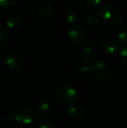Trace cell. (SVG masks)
<instances>
[{
	"label": "cell",
	"mask_w": 127,
	"mask_h": 128,
	"mask_svg": "<svg viewBox=\"0 0 127 128\" xmlns=\"http://www.w3.org/2000/svg\"><path fill=\"white\" fill-rule=\"evenodd\" d=\"M68 116L74 120H81L85 116V110L82 106L78 104L71 106L67 110Z\"/></svg>",
	"instance_id": "30bf717a"
},
{
	"label": "cell",
	"mask_w": 127,
	"mask_h": 128,
	"mask_svg": "<svg viewBox=\"0 0 127 128\" xmlns=\"http://www.w3.org/2000/svg\"><path fill=\"white\" fill-rule=\"evenodd\" d=\"M102 48L106 54L114 56L120 52L121 44L118 39L114 38H107L102 43Z\"/></svg>",
	"instance_id": "52a82bcc"
},
{
	"label": "cell",
	"mask_w": 127,
	"mask_h": 128,
	"mask_svg": "<svg viewBox=\"0 0 127 128\" xmlns=\"http://www.w3.org/2000/svg\"><path fill=\"white\" fill-rule=\"evenodd\" d=\"M55 97L58 103L64 106L71 104L77 98V90L72 84L63 82L58 86L55 92Z\"/></svg>",
	"instance_id": "7a4b0ae2"
},
{
	"label": "cell",
	"mask_w": 127,
	"mask_h": 128,
	"mask_svg": "<svg viewBox=\"0 0 127 128\" xmlns=\"http://www.w3.org/2000/svg\"><path fill=\"white\" fill-rule=\"evenodd\" d=\"M85 21L87 24L91 26H95L99 22V17L96 12H87L86 15L85 17Z\"/></svg>",
	"instance_id": "7c38bea8"
},
{
	"label": "cell",
	"mask_w": 127,
	"mask_h": 128,
	"mask_svg": "<svg viewBox=\"0 0 127 128\" xmlns=\"http://www.w3.org/2000/svg\"><path fill=\"white\" fill-rule=\"evenodd\" d=\"M67 37L71 44L76 46H79L85 41L86 33L81 26H74L68 30Z\"/></svg>",
	"instance_id": "8992f818"
},
{
	"label": "cell",
	"mask_w": 127,
	"mask_h": 128,
	"mask_svg": "<svg viewBox=\"0 0 127 128\" xmlns=\"http://www.w3.org/2000/svg\"><path fill=\"white\" fill-rule=\"evenodd\" d=\"M4 63L10 69L18 70L24 66V57L17 51H9L4 56Z\"/></svg>",
	"instance_id": "5b68a950"
},
{
	"label": "cell",
	"mask_w": 127,
	"mask_h": 128,
	"mask_svg": "<svg viewBox=\"0 0 127 128\" xmlns=\"http://www.w3.org/2000/svg\"><path fill=\"white\" fill-rule=\"evenodd\" d=\"M98 46L93 40L87 41L83 48V56L86 59H92L98 55Z\"/></svg>",
	"instance_id": "9c48e42d"
},
{
	"label": "cell",
	"mask_w": 127,
	"mask_h": 128,
	"mask_svg": "<svg viewBox=\"0 0 127 128\" xmlns=\"http://www.w3.org/2000/svg\"><path fill=\"white\" fill-rule=\"evenodd\" d=\"M18 0H0V7L3 8H10L17 3Z\"/></svg>",
	"instance_id": "ac0fdd59"
},
{
	"label": "cell",
	"mask_w": 127,
	"mask_h": 128,
	"mask_svg": "<svg viewBox=\"0 0 127 128\" xmlns=\"http://www.w3.org/2000/svg\"><path fill=\"white\" fill-rule=\"evenodd\" d=\"M6 26L9 29L11 30H16L18 29L21 26V20L19 19V18L15 17V16H10L6 19Z\"/></svg>",
	"instance_id": "5bb4252c"
},
{
	"label": "cell",
	"mask_w": 127,
	"mask_h": 128,
	"mask_svg": "<svg viewBox=\"0 0 127 128\" xmlns=\"http://www.w3.org/2000/svg\"><path fill=\"white\" fill-rule=\"evenodd\" d=\"M12 120L21 123L23 125H31L34 122L36 118L35 113L29 107L23 106L20 107L15 112L14 114L10 116Z\"/></svg>",
	"instance_id": "277c9868"
},
{
	"label": "cell",
	"mask_w": 127,
	"mask_h": 128,
	"mask_svg": "<svg viewBox=\"0 0 127 128\" xmlns=\"http://www.w3.org/2000/svg\"><path fill=\"white\" fill-rule=\"evenodd\" d=\"M85 7L91 10H96L101 7L102 0H84Z\"/></svg>",
	"instance_id": "2e32d148"
},
{
	"label": "cell",
	"mask_w": 127,
	"mask_h": 128,
	"mask_svg": "<svg viewBox=\"0 0 127 128\" xmlns=\"http://www.w3.org/2000/svg\"><path fill=\"white\" fill-rule=\"evenodd\" d=\"M90 73L97 81L103 82L109 77L108 66L102 60H95L90 64Z\"/></svg>",
	"instance_id": "3957f363"
},
{
	"label": "cell",
	"mask_w": 127,
	"mask_h": 128,
	"mask_svg": "<svg viewBox=\"0 0 127 128\" xmlns=\"http://www.w3.org/2000/svg\"><path fill=\"white\" fill-rule=\"evenodd\" d=\"M37 111L38 115L40 117H42V118L48 116L51 112V104L48 101H46V100H42V101H40L37 104Z\"/></svg>",
	"instance_id": "8fae6325"
},
{
	"label": "cell",
	"mask_w": 127,
	"mask_h": 128,
	"mask_svg": "<svg viewBox=\"0 0 127 128\" xmlns=\"http://www.w3.org/2000/svg\"><path fill=\"white\" fill-rule=\"evenodd\" d=\"M76 72L78 73H87L90 72V66H86V64H80L76 66Z\"/></svg>",
	"instance_id": "d6986e66"
},
{
	"label": "cell",
	"mask_w": 127,
	"mask_h": 128,
	"mask_svg": "<svg viewBox=\"0 0 127 128\" xmlns=\"http://www.w3.org/2000/svg\"><path fill=\"white\" fill-rule=\"evenodd\" d=\"M119 39L122 43L127 44V26H123L119 30Z\"/></svg>",
	"instance_id": "e0dca14e"
},
{
	"label": "cell",
	"mask_w": 127,
	"mask_h": 128,
	"mask_svg": "<svg viewBox=\"0 0 127 128\" xmlns=\"http://www.w3.org/2000/svg\"><path fill=\"white\" fill-rule=\"evenodd\" d=\"M10 36H9L8 30L3 26H0V47L5 46L9 42Z\"/></svg>",
	"instance_id": "9a60e30c"
},
{
	"label": "cell",
	"mask_w": 127,
	"mask_h": 128,
	"mask_svg": "<svg viewBox=\"0 0 127 128\" xmlns=\"http://www.w3.org/2000/svg\"><path fill=\"white\" fill-rule=\"evenodd\" d=\"M12 128H16V127H12Z\"/></svg>",
	"instance_id": "7402d4cb"
},
{
	"label": "cell",
	"mask_w": 127,
	"mask_h": 128,
	"mask_svg": "<svg viewBox=\"0 0 127 128\" xmlns=\"http://www.w3.org/2000/svg\"><path fill=\"white\" fill-rule=\"evenodd\" d=\"M79 18H80L79 12L74 8L71 9L67 12V14H66V21L69 24H75L76 22H78Z\"/></svg>",
	"instance_id": "4fadbf2b"
},
{
	"label": "cell",
	"mask_w": 127,
	"mask_h": 128,
	"mask_svg": "<svg viewBox=\"0 0 127 128\" xmlns=\"http://www.w3.org/2000/svg\"><path fill=\"white\" fill-rule=\"evenodd\" d=\"M100 18L109 26H118L122 19V12L117 5L106 4L100 9Z\"/></svg>",
	"instance_id": "6da1fadb"
},
{
	"label": "cell",
	"mask_w": 127,
	"mask_h": 128,
	"mask_svg": "<svg viewBox=\"0 0 127 128\" xmlns=\"http://www.w3.org/2000/svg\"><path fill=\"white\" fill-rule=\"evenodd\" d=\"M36 128H55L54 126L51 123V122L47 121V120H41L38 122Z\"/></svg>",
	"instance_id": "ffe728a7"
},
{
	"label": "cell",
	"mask_w": 127,
	"mask_h": 128,
	"mask_svg": "<svg viewBox=\"0 0 127 128\" xmlns=\"http://www.w3.org/2000/svg\"><path fill=\"white\" fill-rule=\"evenodd\" d=\"M119 54H120V57H121V58H122L123 62L126 64H127V44L124 47L121 48Z\"/></svg>",
	"instance_id": "44dd1931"
},
{
	"label": "cell",
	"mask_w": 127,
	"mask_h": 128,
	"mask_svg": "<svg viewBox=\"0 0 127 128\" xmlns=\"http://www.w3.org/2000/svg\"><path fill=\"white\" fill-rule=\"evenodd\" d=\"M37 13L43 18H47L52 13V7L47 0H37L35 3Z\"/></svg>",
	"instance_id": "ba28073f"
}]
</instances>
